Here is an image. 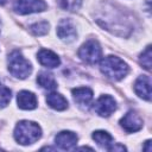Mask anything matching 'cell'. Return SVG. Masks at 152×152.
<instances>
[{
  "mask_svg": "<svg viewBox=\"0 0 152 152\" xmlns=\"http://www.w3.org/2000/svg\"><path fill=\"white\" fill-rule=\"evenodd\" d=\"M42 135L40 127L32 121H20L14 129V138L21 145H28L36 142Z\"/></svg>",
  "mask_w": 152,
  "mask_h": 152,
  "instance_id": "cell-1",
  "label": "cell"
},
{
  "mask_svg": "<svg viewBox=\"0 0 152 152\" xmlns=\"http://www.w3.org/2000/svg\"><path fill=\"white\" fill-rule=\"evenodd\" d=\"M100 69L107 77L119 81L124 78L128 72V65L116 56H108L101 61Z\"/></svg>",
  "mask_w": 152,
  "mask_h": 152,
  "instance_id": "cell-2",
  "label": "cell"
},
{
  "mask_svg": "<svg viewBox=\"0 0 152 152\" xmlns=\"http://www.w3.org/2000/svg\"><path fill=\"white\" fill-rule=\"evenodd\" d=\"M8 70L13 76L18 78H26L31 74L32 66L30 62L25 59L19 51L15 50L8 56Z\"/></svg>",
  "mask_w": 152,
  "mask_h": 152,
  "instance_id": "cell-3",
  "label": "cell"
},
{
  "mask_svg": "<svg viewBox=\"0 0 152 152\" xmlns=\"http://www.w3.org/2000/svg\"><path fill=\"white\" fill-rule=\"evenodd\" d=\"M80 58L87 64H96L102 58V49L96 40L86 42L78 50Z\"/></svg>",
  "mask_w": 152,
  "mask_h": 152,
  "instance_id": "cell-4",
  "label": "cell"
},
{
  "mask_svg": "<svg viewBox=\"0 0 152 152\" xmlns=\"http://www.w3.org/2000/svg\"><path fill=\"white\" fill-rule=\"evenodd\" d=\"M46 8L43 0H17L14 2V11L19 14H31L42 12Z\"/></svg>",
  "mask_w": 152,
  "mask_h": 152,
  "instance_id": "cell-5",
  "label": "cell"
},
{
  "mask_svg": "<svg viewBox=\"0 0 152 152\" xmlns=\"http://www.w3.org/2000/svg\"><path fill=\"white\" fill-rule=\"evenodd\" d=\"M120 125L126 132H137L142 127L144 122L138 113L131 110L122 116V119L120 120Z\"/></svg>",
  "mask_w": 152,
  "mask_h": 152,
  "instance_id": "cell-6",
  "label": "cell"
},
{
  "mask_svg": "<svg viewBox=\"0 0 152 152\" xmlns=\"http://www.w3.org/2000/svg\"><path fill=\"white\" fill-rule=\"evenodd\" d=\"M94 109L101 116H109L116 109L115 100L109 95H102L96 101V103L94 106Z\"/></svg>",
  "mask_w": 152,
  "mask_h": 152,
  "instance_id": "cell-7",
  "label": "cell"
},
{
  "mask_svg": "<svg viewBox=\"0 0 152 152\" xmlns=\"http://www.w3.org/2000/svg\"><path fill=\"white\" fill-rule=\"evenodd\" d=\"M57 34L65 42H72L76 38V28L70 19H63L57 26Z\"/></svg>",
  "mask_w": 152,
  "mask_h": 152,
  "instance_id": "cell-8",
  "label": "cell"
},
{
  "mask_svg": "<svg viewBox=\"0 0 152 152\" xmlns=\"http://www.w3.org/2000/svg\"><path fill=\"white\" fill-rule=\"evenodd\" d=\"M56 145L62 150H71L77 142V135L70 131L59 132L55 138Z\"/></svg>",
  "mask_w": 152,
  "mask_h": 152,
  "instance_id": "cell-9",
  "label": "cell"
},
{
  "mask_svg": "<svg viewBox=\"0 0 152 152\" xmlns=\"http://www.w3.org/2000/svg\"><path fill=\"white\" fill-rule=\"evenodd\" d=\"M134 90L138 96L142 97L144 100H151V78L147 75L140 76L134 83Z\"/></svg>",
  "mask_w": 152,
  "mask_h": 152,
  "instance_id": "cell-10",
  "label": "cell"
},
{
  "mask_svg": "<svg viewBox=\"0 0 152 152\" xmlns=\"http://www.w3.org/2000/svg\"><path fill=\"white\" fill-rule=\"evenodd\" d=\"M17 102H18L19 108L25 109V110H31L37 107V97L33 93L28 90H23L18 93Z\"/></svg>",
  "mask_w": 152,
  "mask_h": 152,
  "instance_id": "cell-11",
  "label": "cell"
},
{
  "mask_svg": "<svg viewBox=\"0 0 152 152\" xmlns=\"http://www.w3.org/2000/svg\"><path fill=\"white\" fill-rule=\"evenodd\" d=\"M37 58H38V62L42 65L46 66V68H56L61 63L58 56L55 52H52L50 50H46V49L40 50L37 55Z\"/></svg>",
  "mask_w": 152,
  "mask_h": 152,
  "instance_id": "cell-12",
  "label": "cell"
},
{
  "mask_svg": "<svg viewBox=\"0 0 152 152\" xmlns=\"http://www.w3.org/2000/svg\"><path fill=\"white\" fill-rule=\"evenodd\" d=\"M72 96L78 104L87 106L93 100V91L88 87H80V88L72 89Z\"/></svg>",
  "mask_w": 152,
  "mask_h": 152,
  "instance_id": "cell-13",
  "label": "cell"
},
{
  "mask_svg": "<svg viewBox=\"0 0 152 152\" xmlns=\"http://www.w3.org/2000/svg\"><path fill=\"white\" fill-rule=\"evenodd\" d=\"M46 102H48V104L51 108H53L56 110H64L68 107L66 99L63 95L58 94V93H51V94H49L46 96Z\"/></svg>",
  "mask_w": 152,
  "mask_h": 152,
  "instance_id": "cell-14",
  "label": "cell"
},
{
  "mask_svg": "<svg viewBox=\"0 0 152 152\" xmlns=\"http://www.w3.org/2000/svg\"><path fill=\"white\" fill-rule=\"evenodd\" d=\"M93 139L97 142L99 146H101L103 148H107V150L112 144H114V142H112L113 137L106 131H95L93 133Z\"/></svg>",
  "mask_w": 152,
  "mask_h": 152,
  "instance_id": "cell-15",
  "label": "cell"
},
{
  "mask_svg": "<svg viewBox=\"0 0 152 152\" xmlns=\"http://www.w3.org/2000/svg\"><path fill=\"white\" fill-rule=\"evenodd\" d=\"M37 82L44 88V89H48V90H53L57 88V82L56 80L53 78V76L51 74H48V72H40L38 76H37Z\"/></svg>",
  "mask_w": 152,
  "mask_h": 152,
  "instance_id": "cell-16",
  "label": "cell"
},
{
  "mask_svg": "<svg viewBox=\"0 0 152 152\" xmlns=\"http://www.w3.org/2000/svg\"><path fill=\"white\" fill-rule=\"evenodd\" d=\"M30 30L36 36H43V34L48 33V31H49V24L46 21H39V23H36V24L31 25L30 26Z\"/></svg>",
  "mask_w": 152,
  "mask_h": 152,
  "instance_id": "cell-17",
  "label": "cell"
},
{
  "mask_svg": "<svg viewBox=\"0 0 152 152\" xmlns=\"http://www.w3.org/2000/svg\"><path fill=\"white\" fill-rule=\"evenodd\" d=\"M11 101V90L0 83V108H4Z\"/></svg>",
  "mask_w": 152,
  "mask_h": 152,
  "instance_id": "cell-18",
  "label": "cell"
},
{
  "mask_svg": "<svg viewBox=\"0 0 152 152\" xmlns=\"http://www.w3.org/2000/svg\"><path fill=\"white\" fill-rule=\"evenodd\" d=\"M61 7L68 11H77L82 4V0H58Z\"/></svg>",
  "mask_w": 152,
  "mask_h": 152,
  "instance_id": "cell-19",
  "label": "cell"
},
{
  "mask_svg": "<svg viewBox=\"0 0 152 152\" xmlns=\"http://www.w3.org/2000/svg\"><path fill=\"white\" fill-rule=\"evenodd\" d=\"M140 64L146 70L151 69V46H147L146 50L141 53V56H140Z\"/></svg>",
  "mask_w": 152,
  "mask_h": 152,
  "instance_id": "cell-20",
  "label": "cell"
},
{
  "mask_svg": "<svg viewBox=\"0 0 152 152\" xmlns=\"http://www.w3.org/2000/svg\"><path fill=\"white\" fill-rule=\"evenodd\" d=\"M108 150L109 151H125L126 150V147L124 146V145H120V144H116V145H110L109 147H108Z\"/></svg>",
  "mask_w": 152,
  "mask_h": 152,
  "instance_id": "cell-21",
  "label": "cell"
},
{
  "mask_svg": "<svg viewBox=\"0 0 152 152\" xmlns=\"http://www.w3.org/2000/svg\"><path fill=\"white\" fill-rule=\"evenodd\" d=\"M150 145H151V140H147V141H146V146L144 147V150H145V151H147V152H150V151L152 150Z\"/></svg>",
  "mask_w": 152,
  "mask_h": 152,
  "instance_id": "cell-22",
  "label": "cell"
}]
</instances>
